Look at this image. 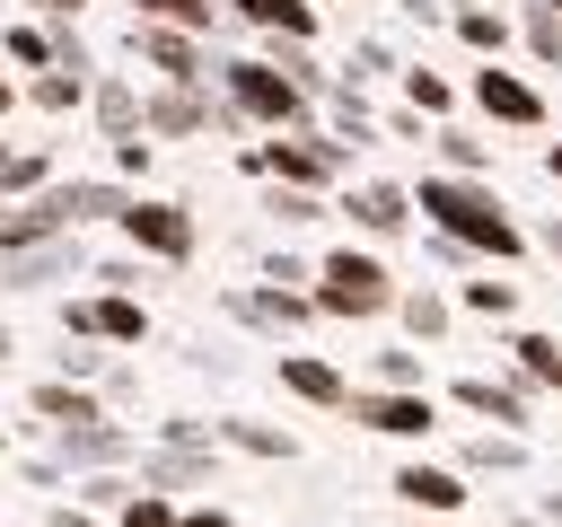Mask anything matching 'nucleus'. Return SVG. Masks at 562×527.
<instances>
[{"label":"nucleus","mask_w":562,"mask_h":527,"mask_svg":"<svg viewBox=\"0 0 562 527\" xmlns=\"http://www.w3.org/2000/svg\"><path fill=\"white\" fill-rule=\"evenodd\" d=\"M176 518H184V509H176L167 492H132V501H123V527H176Z\"/></svg>","instance_id":"nucleus-30"},{"label":"nucleus","mask_w":562,"mask_h":527,"mask_svg":"<svg viewBox=\"0 0 562 527\" xmlns=\"http://www.w3.org/2000/svg\"><path fill=\"white\" fill-rule=\"evenodd\" d=\"M413 211H422L439 237H457V246H474V255H492V264H518V255H527V228L509 220V202H501L483 176H422V184H413Z\"/></svg>","instance_id":"nucleus-1"},{"label":"nucleus","mask_w":562,"mask_h":527,"mask_svg":"<svg viewBox=\"0 0 562 527\" xmlns=\"http://www.w3.org/2000/svg\"><path fill=\"white\" fill-rule=\"evenodd\" d=\"M509 360H518V378H527V386H562V343H553V334H518V343H509Z\"/></svg>","instance_id":"nucleus-23"},{"label":"nucleus","mask_w":562,"mask_h":527,"mask_svg":"<svg viewBox=\"0 0 562 527\" xmlns=\"http://www.w3.org/2000/svg\"><path fill=\"white\" fill-rule=\"evenodd\" d=\"M457 307H465V316H509V307H518V281H492V272H483V281L457 290Z\"/></svg>","instance_id":"nucleus-28"},{"label":"nucleus","mask_w":562,"mask_h":527,"mask_svg":"<svg viewBox=\"0 0 562 527\" xmlns=\"http://www.w3.org/2000/svg\"><path fill=\"white\" fill-rule=\"evenodd\" d=\"M342 211H351V228H360V237H378V246L413 228V193H404V184H351V193H342Z\"/></svg>","instance_id":"nucleus-11"},{"label":"nucleus","mask_w":562,"mask_h":527,"mask_svg":"<svg viewBox=\"0 0 562 527\" xmlns=\"http://www.w3.org/2000/svg\"><path fill=\"white\" fill-rule=\"evenodd\" d=\"M272 220L307 228V220H325V193H307V184H272Z\"/></svg>","instance_id":"nucleus-29"},{"label":"nucleus","mask_w":562,"mask_h":527,"mask_svg":"<svg viewBox=\"0 0 562 527\" xmlns=\"http://www.w3.org/2000/svg\"><path fill=\"white\" fill-rule=\"evenodd\" d=\"M140 26H184V35H211L220 26V0H132Z\"/></svg>","instance_id":"nucleus-19"},{"label":"nucleus","mask_w":562,"mask_h":527,"mask_svg":"<svg viewBox=\"0 0 562 527\" xmlns=\"http://www.w3.org/2000/svg\"><path fill=\"white\" fill-rule=\"evenodd\" d=\"M527 53H536L544 70H562V9H553V0L527 9Z\"/></svg>","instance_id":"nucleus-26"},{"label":"nucleus","mask_w":562,"mask_h":527,"mask_svg":"<svg viewBox=\"0 0 562 527\" xmlns=\"http://www.w3.org/2000/svg\"><path fill=\"white\" fill-rule=\"evenodd\" d=\"M79 264V237H44V246H18V255H0V272H9V290H44L53 272H70Z\"/></svg>","instance_id":"nucleus-16"},{"label":"nucleus","mask_w":562,"mask_h":527,"mask_svg":"<svg viewBox=\"0 0 562 527\" xmlns=\"http://www.w3.org/2000/svg\"><path fill=\"white\" fill-rule=\"evenodd\" d=\"M44 114H79L88 105V70H70V61H53V70H35V88H26Z\"/></svg>","instance_id":"nucleus-20"},{"label":"nucleus","mask_w":562,"mask_h":527,"mask_svg":"<svg viewBox=\"0 0 562 527\" xmlns=\"http://www.w3.org/2000/svg\"><path fill=\"white\" fill-rule=\"evenodd\" d=\"M281 386H290L299 404H316V413H342V404H351V378H342L325 351H281Z\"/></svg>","instance_id":"nucleus-12"},{"label":"nucleus","mask_w":562,"mask_h":527,"mask_svg":"<svg viewBox=\"0 0 562 527\" xmlns=\"http://www.w3.org/2000/svg\"><path fill=\"white\" fill-rule=\"evenodd\" d=\"M395 501H413V509H430V518H457V509H465V474L404 457V466H395Z\"/></svg>","instance_id":"nucleus-13"},{"label":"nucleus","mask_w":562,"mask_h":527,"mask_svg":"<svg viewBox=\"0 0 562 527\" xmlns=\"http://www.w3.org/2000/svg\"><path fill=\"white\" fill-rule=\"evenodd\" d=\"M342 141H316V132H272V141H255L246 149V167L263 176V184H307V193H325L334 176H342Z\"/></svg>","instance_id":"nucleus-4"},{"label":"nucleus","mask_w":562,"mask_h":527,"mask_svg":"<svg viewBox=\"0 0 562 527\" xmlns=\"http://www.w3.org/2000/svg\"><path fill=\"white\" fill-rule=\"evenodd\" d=\"M176 527H237V518H228V509H184Z\"/></svg>","instance_id":"nucleus-36"},{"label":"nucleus","mask_w":562,"mask_h":527,"mask_svg":"<svg viewBox=\"0 0 562 527\" xmlns=\"http://www.w3.org/2000/svg\"><path fill=\"white\" fill-rule=\"evenodd\" d=\"M544 176H553V184H562V141H553V149H544Z\"/></svg>","instance_id":"nucleus-38"},{"label":"nucleus","mask_w":562,"mask_h":527,"mask_svg":"<svg viewBox=\"0 0 562 527\" xmlns=\"http://www.w3.org/2000/svg\"><path fill=\"white\" fill-rule=\"evenodd\" d=\"M228 439L255 448V457H290V430H263V422H228Z\"/></svg>","instance_id":"nucleus-32"},{"label":"nucleus","mask_w":562,"mask_h":527,"mask_svg":"<svg viewBox=\"0 0 562 527\" xmlns=\"http://www.w3.org/2000/svg\"><path fill=\"white\" fill-rule=\"evenodd\" d=\"M61 334H97V343H149V307L132 290H97L79 307H61Z\"/></svg>","instance_id":"nucleus-8"},{"label":"nucleus","mask_w":562,"mask_h":527,"mask_svg":"<svg viewBox=\"0 0 562 527\" xmlns=\"http://www.w3.org/2000/svg\"><path fill=\"white\" fill-rule=\"evenodd\" d=\"M448 26H457V44H474L483 61H501V44H509V18H501V9H448Z\"/></svg>","instance_id":"nucleus-22"},{"label":"nucleus","mask_w":562,"mask_h":527,"mask_svg":"<svg viewBox=\"0 0 562 527\" xmlns=\"http://www.w3.org/2000/svg\"><path fill=\"white\" fill-rule=\"evenodd\" d=\"M430 141L448 149V176H483V167H492V141H474V132H457V123H439Z\"/></svg>","instance_id":"nucleus-25"},{"label":"nucleus","mask_w":562,"mask_h":527,"mask_svg":"<svg viewBox=\"0 0 562 527\" xmlns=\"http://www.w3.org/2000/svg\"><path fill=\"white\" fill-rule=\"evenodd\" d=\"M114 167H123V176H140V167H149V132H132V141H114Z\"/></svg>","instance_id":"nucleus-35"},{"label":"nucleus","mask_w":562,"mask_h":527,"mask_svg":"<svg viewBox=\"0 0 562 527\" xmlns=\"http://www.w3.org/2000/svg\"><path fill=\"white\" fill-rule=\"evenodd\" d=\"M114 228H123V246L149 255V264H193V211L167 202V193H132Z\"/></svg>","instance_id":"nucleus-5"},{"label":"nucleus","mask_w":562,"mask_h":527,"mask_svg":"<svg viewBox=\"0 0 562 527\" xmlns=\"http://www.w3.org/2000/svg\"><path fill=\"white\" fill-rule=\"evenodd\" d=\"M342 413L360 430H378V439H430L439 430V395L430 386H360Z\"/></svg>","instance_id":"nucleus-6"},{"label":"nucleus","mask_w":562,"mask_h":527,"mask_svg":"<svg viewBox=\"0 0 562 527\" xmlns=\"http://www.w3.org/2000/svg\"><path fill=\"white\" fill-rule=\"evenodd\" d=\"M378 378H386V386H422V360H413V351H378Z\"/></svg>","instance_id":"nucleus-33"},{"label":"nucleus","mask_w":562,"mask_h":527,"mask_svg":"<svg viewBox=\"0 0 562 527\" xmlns=\"http://www.w3.org/2000/svg\"><path fill=\"white\" fill-rule=\"evenodd\" d=\"M132 53H140L158 79H193V88L211 79V53H202V35H184V26H140V18H132Z\"/></svg>","instance_id":"nucleus-9"},{"label":"nucleus","mask_w":562,"mask_h":527,"mask_svg":"<svg viewBox=\"0 0 562 527\" xmlns=\"http://www.w3.org/2000/svg\"><path fill=\"white\" fill-rule=\"evenodd\" d=\"M9 105H18V79H0V114H9Z\"/></svg>","instance_id":"nucleus-39"},{"label":"nucleus","mask_w":562,"mask_h":527,"mask_svg":"<svg viewBox=\"0 0 562 527\" xmlns=\"http://www.w3.org/2000/svg\"><path fill=\"white\" fill-rule=\"evenodd\" d=\"M0 44H9V61H18V70H53V61H61V53H53V35H44V26H26V18H18Z\"/></svg>","instance_id":"nucleus-27"},{"label":"nucleus","mask_w":562,"mask_h":527,"mask_svg":"<svg viewBox=\"0 0 562 527\" xmlns=\"http://www.w3.org/2000/svg\"><path fill=\"white\" fill-rule=\"evenodd\" d=\"M465 457H474V466H518V457H527V448H518V439H492V430H483V439H474V448H465Z\"/></svg>","instance_id":"nucleus-34"},{"label":"nucleus","mask_w":562,"mask_h":527,"mask_svg":"<svg viewBox=\"0 0 562 527\" xmlns=\"http://www.w3.org/2000/svg\"><path fill=\"white\" fill-rule=\"evenodd\" d=\"M211 79H220V97L246 114V123H263V132H307V88L281 70V61H263V53H228V61H211Z\"/></svg>","instance_id":"nucleus-3"},{"label":"nucleus","mask_w":562,"mask_h":527,"mask_svg":"<svg viewBox=\"0 0 562 527\" xmlns=\"http://www.w3.org/2000/svg\"><path fill=\"white\" fill-rule=\"evenodd\" d=\"M395 316H404V325H413L422 343H439V334L457 325V299H439V290L422 281V290H404V299H395Z\"/></svg>","instance_id":"nucleus-21"},{"label":"nucleus","mask_w":562,"mask_h":527,"mask_svg":"<svg viewBox=\"0 0 562 527\" xmlns=\"http://www.w3.org/2000/svg\"><path fill=\"white\" fill-rule=\"evenodd\" d=\"M35 413H44L53 430H79V422H105V404H97L88 386H70V378H44V386H35Z\"/></svg>","instance_id":"nucleus-18"},{"label":"nucleus","mask_w":562,"mask_h":527,"mask_svg":"<svg viewBox=\"0 0 562 527\" xmlns=\"http://www.w3.org/2000/svg\"><path fill=\"white\" fill-rule=\"evenodd\" d=\"M0 448H9V430H0Z\"/></svg>","instance_id":"nucleus-43"},{"label":"nucleus","mask_w":562,"mask_h":527,"mask_svg":"<svg viewBox=\"0 0 562 527\" xmlns=\"http://www.w3.org/2000/svg\"><path fill=\"white\" fill-rule=\"evenodd\" d=\"M307 299H316V316L369 325V316H395L404 281L386 272V255H378V246H334V255H316V281H307Z\"/></svg>","instance_id":"nucleus-2"},{"label":"nucleus","mask_w":562,"mask_h":527,"mask_svg":"<svg viewBox=\"0 0 562 527\" xmlns=\"http://www.w3.org/2000/svg\"><path fill=\"white\" fill-rule=\"evenodd\" d=\"M228 18H246L255 35H299V44H316V0H220Z\"/></svg>","instance_id":"nucleus-15"},{"label":"nucleus","mask_w":562,"mask_h":527,"mask_svg":"<svg viewBox=\"0 0 562 527\" xmlns=\"http://www.w3.org/2000/svg\"><path fill=\"white\" fill-rule=\"evenodd\" d=\"M35 202H44L61 228H88V220H123V202H132V193H123V184H105V176H79V184H61V176H53Z\"/></svg>","instance_id":"nucleus-10"},{"label":"nucleus","mask_w":562,"mask_h":527,"mask_svg":"<svg viewBox=\"0 0 562 527\" xmlns=\"http://www.w3.org/2000/svg\"><path fill=\"white\" fill-rule=\"evenodd\" d=\"M9 158H18V149H0V176H9Z\"/></svg>","instance_id":"nucleus-42"},{"label":"nucleus","mask_w":562,"mask_h":527,"mask_svg":"<svg viewBox=\"0 0 562 527\" xmlns=\"http://www.w3.org/2000/svg\"><path fill=\"white\" fill-rule=\"evenodd\" d=\"M465 97H474L483 123H509V132H536V123H544V88L518 79V70H501V61H483V70L465 79Z\"/></svg>","instance_id":"nucleus-7"},{"label":"nucleus","mask_w":562,"mask_h":527,"mask_svg":"<svg viewBox=\"0 0 562 527\" xmlns=\"http://www.w3.org/2000/svg\"><path fill=\"white\" fill-rule=\"evenodd\" d=\"M26 9H53V18H79L88 0H26Z\"/></svg>","instance_id":"nucleus-37"},{"label":"nucleus","mask_w":562,"mask_h":527,"mask_svg":"<svg viewBox=\"0 0 562 527\" xmlns=\"http://www.w3.org/2000/svg\"><path fill=\"white\" fill-rule=\"evenodd\" d=\"M404 105H413V114H430V123H448V105H457V88H448L439 70H404Z\"/></svg>","instance_id":"nucleus-24"},{"label":"nucleus","mask_w":562,"mask_h":527,"mask_svg":"<svg viewBox=\"0 0 562 527\" xmlns=\"http://www.w3.org/2000/svg\"><path fill=\"white\" fill-rule=\"evenodd\" d=\"M88 105H97V123H105V141H132L140 132V97H132V79H88Z\"/></svg>","instance_id":"nucleus-17"},{"label":"nucleus","mask_w":562,"mask_h":527,"mask_svg":"<svg viewBox=\"0 0 562 527\" xmlns=\"http://www.w3.org/2000/svg\"><path fill=\"white\" fill-rule=\"evenodd\" d=\"M448 404H465V413H483V422H501V430H518L536 404H527V386H509V378H457L448 386Z\"/></svg>","instance_id":"nucleus-14"},{"label":"nucleus","mask_w":562,"mask_h":527,"mask_svg":"<svg viewBox=\"0 0 562 527\" xmlns=\"http://www.w3.org/2000/svg\"><path fill=\"white\" fill-rule=\"evenodd\" d=\"M9 351H18V343H9V325H0V360H9Z\"/></svg>","instance_id":"nucleus-41"},{"label":"nucleus","mask_w":562,"mask_h":527,"mask_svg":"<svg viewBox=\"0 0 562 527\" xmlns=\"http://www.w3.org/2000/svg\"><path fill=\"white\" fill-rule=\"evenodd\" d=\"M544 255H562V220H553V228H544Z\"/></svg>","instance_id":"nucleus-40"},{"label":"nucleus","mask_w":562,"mask_h":527,"mask_svg":"<svg viewBox=\"0 0 562 527\" xmlns=\"http://www.w3.org/2000/svg\"><path fill=\"white\" fill-rule=\"evenodd\" d=\"M44 184H53V167H44L35 149H18V158H9V176H0V193H44Z\"/></svg>","instance_id":"nucleus-31"}]
</instances>
